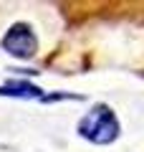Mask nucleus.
<instances>
[{
  "label": "nucleus",
  "mask_w": 144,
  "mask_h": 152,
  "mask_svg": "<svg viewBox=\"0 0 144 152\" xmlns=\"http://www.w3.org/2000/svg\"><path fill=\"white\" fill-rule=\"evenodd\" d=\"M79 134L94 145H109L119 137V119L106 104H96L79 122Z\"/></svg>",
  "instance_id": "obj_1"
},
{
  "label": "nucleus",
  "mask_w": 144,
  "mask_h": 152,
  "mask_svg": "<svg viewBox=\"0 0 144 152\" xmlns=\"http://www.w3.org/2000/svg\"><path fill=\"white\" fill-rule=\"evenodd\" d=\"M3 48L15 58H33L38 51L36 33L31 31L28 23H15L8 28V33L3 36Z\"/></svg>",
  "instance_id": "obj_2"
},
{
  "label": "nucleus",
  "mask_w": 144,
  "mask_h": 152,
  "mask_svg": "<svg viewBox=\"0 0 144 152\" xmlns=\"http://www.w3.org/2000/svg\"><path fill=\"white\" fill-rule=\"evenodd\" d=\"M0 96H15V99H46L38 86H33L31 81H5L0 86Z\"/></svg>",
  "instance_id": "obj_3"
}]
</instances>
